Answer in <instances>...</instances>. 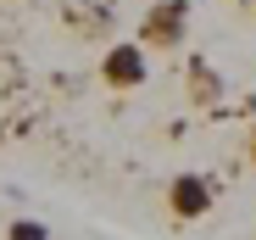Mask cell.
Segmentation results:
<instances>
[{
  "instance_id": "cell-1",
  "label": "cell",
  "mask_w": 256,
  "mask_h": 240,
  "mask_svg": "<svg viewBox=\"0 0 256 240\" xmlns=\"http://www.w3.org/2000/svg\"><path fill=\"white\" fill-rule=\"evenodd\" d=\"M212 207V184L200 173H178L173 184H167V212L173 218H200Z\"/></svg>"
},
{
  "instance_id": "cell-2",
  "label": "cell",
  "mask_w": 256,
  "mask_h": 240,
  "mask_svg": "<svg viewBox=\"0 0 256 240\" xmlns=\"http://www.w3.org/2000/svg\"><path fill=\"white\" fill-rule=\"evenodd\" d=\"M145 39L150 45H178L184 39V0H167V12H156L145 23Z\"/></svg>"
},
{
  "instance_id": "cell-3",
  "label": "cell",
  "mask_w": 256,
  "mask_h": 240,
  "mask_svg": "<svg viewBox=\"0 0 256 240\" xmlns=\"http://www.w3.org/2000/svg\"><path fill=\"white\" fill-rule=\"evenodd\" d=\"M106 78H112V84H140V78H145V56L134 45H117L106 56Z\"/></svg>"
},
{
  "instance_id": "cell-4",
  "label": "cell",
  "mask_w": 256,
  "mask_h": 240,
  "mask_svg": "<svg viewBox=\"0 0 256 240\" xmlns=\"http://www.w3.org/2000/svg\"><path fill=\"white\" fill-rule=\"evenodd\" d=\"M0 140H6V134H0Z\"/></svg>"
},
{
  "instance_id": "cell-5",
  "label": "cell",
  "mask_w": 256,
  "mask_h": 240,
  "mask_svg": "<svg viewBox=\"0 0 256 240\" xmlns=\"http://www.w3.org/2000/svg\"><path fill=\"white\" fill-rule=\"evenodd\" d=\"M250 151H256V145H250Z\"/></svg>"
}]
</instances>
